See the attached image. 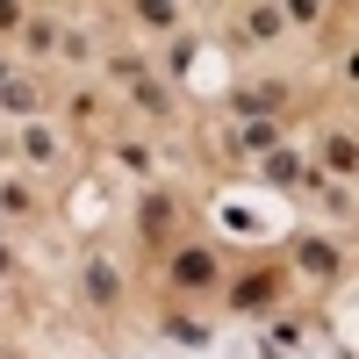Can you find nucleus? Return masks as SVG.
<instances>
[{"mask_svg":"<svg viewBox=\"0 0 359 359\" xmlns=\"http://www.w3.org/2000/svg\"><path fill=\"white\" fill-rule=\"evenodd\" d=\"M302 266H309V273H338V252L331 245H302Z\"/></svg>","mask_w":359,"mask_h":359,"instance_id":"4","label":"nucleus"},{"mask_svg":"<svg viewBox=\"0 0 359 359\" xmlns=\"http://www.w3.org/2000/svg\"><path fill=\"white\" fill-rule=\"evenodd\" d=\"M22 151H29V158H50V151H57V137H50V130H29V137H22Z\"/></svg>","mask_w":359,"mask_h":359,"instance_id":"5","label":"nucleus"},{"mask_svg":"<svg viewBox=\"0 0 359 359\" xmlns=\"http://www.w3.org/2000/svg\"><path fill=\"white\" fill-rule=\"evenodd\" d=\"M86 287H94L101 302H115V273H108V266H94V273H86Z\"/></svg>","mask_w":359,"mask_h":359,"instance_id":"6","label":"nucleus"},{"mask_svg":"<svg viewBox=\"0 0 359 359\" xmlns=\"http://www.w3.org/2000/svg\"><path fill=\"white\" fill-rule=\"evenodd\" d=\"M172 273H180V287H208V280H216V259H208V252H180Z\"/></svg>","mask_w":359,"mask_h":359,"instance_id":"1","label":"nucleus"},{"mask_svg":"<svg viewBox=\"0 0 359 359\" xmlns=\"http://www.w3.org/2000/svg\"><path fill=\"white\" fill-rule=\"evenodd\" d=\"M165 223H172V201H165V194H151V201H144V230H151V237H158Z\"/></svg>","mask_w":359,"mask_h":359,"instance_id":"3","label":"nucleus"},{"mask_svg":"<svg viewBox=\"0 0 359 359\" xmlns=\"http://www.w3.org/2000/svg\"><path fill=\"white\" fill-rule=\"evenodd\" d=\"M237 108H245V115H273L280 108V86H252V94H237Z\"/></svg>","mask_w":359,"mask_h":359,"instance_id":"2","label":"nucleus"}]
</instances>
